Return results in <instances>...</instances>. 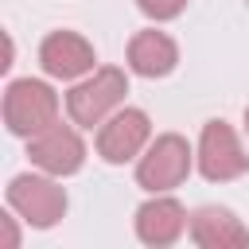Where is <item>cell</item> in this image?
<instances>
[{
  "mask_svg": "<svg viewBox=\"0 0 249 249\" xmlns=\"http://www.w3.org/2000/svg\"><path fill=\"white\" fill-rule=\"evenodd\" d=\"M245 128H249V109H245Z\"/></svg>",
  "mask_w": 249,
  "mask_h": 249,
  "instance_id": "4fadbf2b",
  "label": "cell"
},
{
  "mask_svg": "<svg viewBox=\"0 0 249 249\" xmlns=\"http://www.w3.org/2000/svg\"><path fill=\"white\" fill-rule=\"evenodd\" d=\"M136 8H140L148 19H175V16L187 8V0H136Z\"/></svg>",
  "mask_w": 249,
  "mask_h": 249,
  "instance_id": "7c38bea8",
  "label": "cell"
},
{
  "mask_svg": "<svg viewBox=\"0 0 249 249\" xmlns=\"http://www.w3.org/2000/svg\"><path fill=\"white\" fill-rule=\"evenodd\" d=\"M191 237L202 249H241V245H249V230L226 206H198L191 214Z\"/></svg>",
  "mask_w": 249,
  "mask_h": 249,
  "instance_id": "30bf717a",
  "label": "cell"
},
{
  "mask_svg": "<svg viewBox=\"0 0 249 249\" xmlns=\"http://www.w3.org/2000/svg\"><path fill=\"white\" fill-rule=\"evenodd\" d=\"M124 93H128L124 70H117V66H101V70H93L86 82H78V86L66 93V113H70L74 124L93 128V124H101L105 117L117 113V105H121Z\"/></svg>",
  "mask_w": 249,
  "mask_h": 249,
  "instance_id": "6da1fadb",
  "label": "cell"
},
{
  "mask_svg": "<svg viewBox=\"0 0 249 249\" xmlns=\"http://www.w3.org/2000/svg\"><path fill=\"white\" fill-rule=\"evenodd\" d=\"M191 160H195L191 144L179 132H163L144 148V156L136 163V183L152 195H167L191 175Z\"/></svg>",
  "mask_w": 249,
  "mask_h": 249,
  "instance_id": "3957f363",
  "label": "cell"
},
{
  "mask_svg": "<svg viewBox=\"0 0 249 249\" xmlns=\"http://www.w3.org/2000/svg\"><path fill=\"white\" fill-rule=\"evenodd\" d=\"M187 230V210L171 195H156L136 210V237L144 245H171Z\"/></svg>",
  "mask_w": 249,
  "mask_h": 249,
  "instance_id": "9c48e42d",
  "label": "cell"
},
{
  "mask_svg": "<svg viewBox=\"0 0 249 249\" xmlns=\"http://www.w3.org/2000/svg\"><path fill=\"white\" fill-rule=\"evenodd\" d=\"M175 62H179V47H175V39L167 31L148 27V31L132 35V43H128V66L140 78H163V74L175 70Z\"/></svg>",
  "mask_w": 249,
  "mask_h": 249,
  "instance_id": "8fae6325",
  "label": "cell"
},
{
  "mask_svg": "<svg viewBox=\"0 0 249 249\" xmlns=\"http://www.w3.org/2000/svg\"><path fill=\"white\" fill-rule=\"evenodd\" d=\"M54 117H58V97L47 82H35V78L8 82V89H4V124H8V132L31 140L47 124H54Z\"/></svg>",
  "mask_w": 249,
  "mask_h": 249,
  "instance_id": "7a4b0ae2",
  "label": "cell"
},
{
  "mask_svg": "<svg viewBox=\"0 0 249 249\" xmlns=\"http://www.w3.org/2000/svg\"><path fill=\"white\" fill-rule=\"evenodd\" d=\"M27 156H31V163L35 167H43L47 175H74L78 167H82V160H86V144H82V136L70 128V124H47L43 132H35L31 136V144H27Z\"/></svg>",
  "mask_w": 249,
  "mask_h": 249,
  "instance_id": "52a82bcc",
  "label": "cell"
},
{
  "mask_svg": "<svg viewBox=\"0 0 249 249\" xmlns=\"http://www.w3.org/2000/svg\"><path fill=\"white\" fill-rule=\"evenodd\" d=\"M148 136H152V121L144 109H117L113 117L101 121L97 156L105 163H128L132 156H140L148 148Z\"/></svg>",
  "mask_w": 249,
  "mask_h": 249,
  "instance_id": "8992f818",
  "label": "cell"
},
{
  "mask_svg": "<svg viewBox=\"0 0 249 249\" xmlns=\"http://www.w3.org/2000/svg\"><path fill=\"white\" fill-rule=\"evenodd\" d=\"M39 62L51 78L70 82V78H82L93 70V47L78 31H51L39 47Z\"/></svg>",
  "mask_w": 249,
  "mask_h": 249,
  "instance_id": "ba28073f",
  "label": "cell"
},
{
  "mask_svg": "<svg viewBox=\"0 0 249 249\" xmlns=\"http://www.w3.org/2000/svg\"><path fill=\"white\" fill-rule=\"evenodd\" d=\"M195 160H198V171L210 183H226V179H237V175L249 171V156H245V148L237 144V136L226 121H206L202 124Z\"/></svg>",
  "mask_w": 249,
  "mask_h": 249,
  "instance_id": "5b68a950",
  "label": "cell"
},
{
  "mask_svg": "<svg viewBox=\"0 0 249 249\" xmlns=\"http://www.w3.org/2000/svg\"><path fill=\"white\" fill-rule=\"evenodd\" d=\"M54 179L51 175H16L8 183V206L35 230H51L66 214V191Z\"/></svg>",
  "mask_w": 249,
  "mask_h": 249,
  "instance_id": "277c9868",
  "label": "cell"
}]
</instances>
